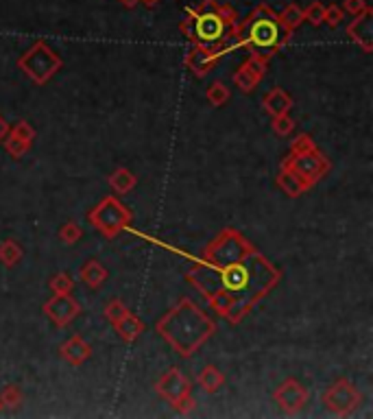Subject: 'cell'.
Masks as SVG:
<instances>
[{"label":"cell","instance_id":"obj_29","mask_svg":"<svg viewBox=\"0 0 373 419\" xmlns=\"http://www.w3.org/2000/svg\"><path fill=\"white\" fill-rule=\"evenodd\" d=\"M127 312H129V308L123 304V299H118V297L109 299L107 306H105V319H107V321H109L111 326H114L121 317H125Z\"/></svg>","mask_w":373,"mask_h":419},{"label":"cell","instance_id":"obj_6","mask_svg":"<svg viewBox=\"0 0 373 419\" xmlns=\"http://www.w3.org/2000/svg\"><path fill=\"white\" fill-rule=\"evenodd\" d=\"M88 221L105 238H116L118 234L129 230V225L133 221V212L127 206H123L118 197L109 194V197L101 199V201L88 212Z\"/></svg>","mask_w":373,"mask_h":419},{"label":"cell","instance_id":"obj_34","mask_svg":"<svg viewBox=\"0 0 373 419\" xmlns=\"http://www.w3.org/2000/svg\"><path fill=\"white\" fill-rule=\"evenodd\" d=\"M314 147H317V142H314V140H312V135H308V133H299L297 138L292 140L290 151L299 153V151H308V149H314Z\"/></svg>","mask_w":373,"mask_h":419},{"label":"cell","instance_id":"obj_15","mask_svg":"<svg viewBox=\"0 0 373 419\" xmlns=\"http://www.w3.org/2000/svg\"><path fill=\"white\" fill-rule=\"evenodd\" d=\"M275 184H278V188L286 194V197H292V199H297L301 197L304 192H308L312 188V184L308 182V179H304L299 173H294L292 168L288 166H282L278 177H275Z\"/></svg>","mask_w":373,"mask_h":419},{"label":"cell","instance_id":"obj_2","mask_svg":"<svg viewBox=\"0 0 373 419\" xmlns=\"http://www.w3.org/2000/svg\"><path fill=\"white\" fill-rule=\"evenodd\" d=\"M155 330L182 358H192L210 336L216 324L190 299H179L164 317L157 319Z\"/></svg>","mask_w":373,"mask_h":419},{"label":"cell","instance_id":"obj_28","mask_svg":"<svg viewBox=\"0 0 373 419\" xmlns=\"http://www.w3.org/2000/svg\"><path fill=\"white\" fill-rule=\"evenodd\" d=\"M81 238H83V230L76 221H68L59 227V241H62L64 245H76Z\"/></svg>","mask_w":373,"mask_h":419},{"label":"cell","instance_id":"obj_27","mask_svg":"<svg viewBox=\"0 0 373 419\" xmlns=\"http://www.w3.org/2000/svg\"><path fill=\"white\" fill-rule=\"evenodd\" d=\"M53 295H70L72 288H74V282H72V275L62 271V273H55L50 277V282H48Z\"/></svg>","mask_w":373,"mask_h":419},{"label":"cell","instance_id":"obj_3","mask_svg":"<svg viewBox=\"0 0 373 419\" xmlns=\"http://www.w3.org/2000/svg\"><path fill=\"white\" fill-rule=\"evenodd\" d=\"M292 33L286 31L280 22L278 13L269 5H258L245 20H238V25L231 31V51H247L249 57L271 62L275 53H280L288 42Z\"/></svg>","mask_w":373,"mask_h":419},{"label":"cell","instance_id":"obj_5","mask_svg":"<svg viewBox=\"0 0 373 419\" xmlns=\"http://www.w3.org/2000/svg\"><path fill=\"white\" fill-rule=\"evenodd\" d=\"M18 68L22 70L33 84L44 86L64 68V59L59 57L44 39H37L33 46L18 59Z\"/></svg>","mask_w":373,"mask_h":419},{"label":"cell","instance_id":"obj_9","mask_svg":"<svg viewBox=\"0 0 373 419\" xmlns=\"http://www.w3.org/2000/svg\"><path fill=\"white\" fill-rule=\"evenodd\" d=\"M308 400H310V393L297 378H288V380H284L273 391V402L286 415H299L306 408Z\"/></svg>","mask_w":373,"mask_h":419},{"label":"cell","instance_id":"obj_13","mask_svg":"<svg viewBox=\"0 0 373 419\" xmlns=\"http://www.w3.org/2000/svg\"><path fill=\"white\" fill-rule=\"evenodd\" d=\"M266 62H260L255 57H247L245 62L238 66V70L233 72V86L238 88L243 94H249L258 88V84L266 74Z\"/></svg>","mask_w":373,"mask_h":419},{"label":"cell","instance_id":"obj_1","mask_svg":"<svg viewBox=\"0 0 373 419\" xmlns=\"http://www.w3.org/2000/svg\"><path fill=\"white\" fill-rule=\"evenodd\" d=\"M186 279L216 314L238 326L278 286L282 271L243 232L227 227L203 249Z\"/></svg>","mask_w":373,"mask_h":419},{"label":"cell","instance_id":"obj_25","mask_svg":"<svg viewBox=\"0 0 373 419\" xmlns=\"http://www.w3.org/2000/svg\"><path fill=\"white\" fill-rule=\"evenodd\" d=\"M229 90H227V86L223 84V81H214V84H210V88L205 90V98H208V103L212 105V107H223L227 101H229Z\"/></svg>","mask_w":373,"mask_h":419},{"label":"cell","instance_id":"obj_8","mask_svg":"<svg viewBox=\"0 0 373 419\" xmlns=\"http://www.w3.org/2000/svg\"><path fill=\"white\" fill-rule=\"evenodd\" d=\"M282 166H288L294 173H299L304 179H308L312 186L319 184L321 179L330 173V168H332L330 166V159L317 147L308 149V151H299V153L288 151V155L282 159Z\"/></svg>","mask_w":373,"mask_h":419},{"label":"cell","instance_id":"obj_19","mask_svg":"<svg viewBox=\"0 0 373 419\" xmlns=\"http://www.w3.org/2000/svg\"><path fill=\"white\" fill-rule=\"evenodd\" d=\"M79 277H81V282L92 288V291H98L103 284H105V279H107V269L98 262V260H88L81 271H79Z\"/></svg>","mask_w":373,"mask_h":419},{"label":"cell","instance_id":"obj_12","mask_svg":"<svg viewBox=\"0 0 373 419\" xmlns=\"http://www.w3.org/2000/svg\"><path fill=\"white\" fill-rule=\"evenodd\" d=\"M42 310L57 328H66L81 314V304L72 295H53L42 306Z\"/></svg>","mask_w":373,"mask_h":419},{"label":"cell","instance_id":"obj_10","mask_svg":"<svg viewBox=\"0 0 373 419\" xmlns=\"http://www.w3.org/2000/svg\"><path fill=\"white\" fill-rule=\"evenodd\" d=\"M155 393L172 406L177 400H182L184 395L192 393V387L179 367H170L168 371H164L160 375V380L155 385Z\"/></svg>","mask_w":373,"mask_h":419},{"label":"cell","instance_id":"obj_38","mask_svg":"<svg viewBox=\"0 0 373 419\" xmlns=\"http://www.w3.org/2000/svg\"><path fill=\"white\" fill-rule=\"evenodd\" d=\"M140 3H142V0H121V5H123L125 9H133V7L140 5Z\"/></svg>","mask_w":373,"mask_h":419},{"label":"cell","instance_id":"obj_14","mask_svg":"<svg viewBox=\"0 0 373 419\" xmlns=\"http://www.w3.org/2000/svg\"><path fill=\"white\" fill-rule=\"evenodd\" d=\"M347 37L353 44H358L365 53H373V9L367 7L362 13L353 15L347 25Z\"/></svg>","mask_w":373,"mask_h":419},{"label":"cell","instance_id":"obj_11","mask_svg":"<svg viewBox=\"0 0 373 419\" xmlns=\"http://www.w3.org/2000/svg\"><path fill=\"white\" fill-rule=\"evenodd\" d=\"M227 53H229L227 48H214V46H203V44H192L190 51L186 53L184 62L192 70L194 77L203 79Z\"/></svg>","mask_w":373,"mask_h":419},{"label":"cell","instance_id":"obj_23","mask_svg":"<svg viewBox=\"0 0 373 419\" xmlns=\"http://www.w3.org/2000/svg\"><path fill=\"white\" fill-rule=\"evenodd\" d=\"M3 145H5V151H7L13 159L25 157V155L31 151V147H33V142H29V140H25V138H20V135L13 133V131H7V135L3 138Z\"/></svg>","mask_w":373,"mask_h":419},{"label":"cell","instance_id":"obj_30","mask_svg":"<svg viewBox=\"0 0 373 419\" xmlns=\"http://www.w3.org/2000/svg\"><path fill=\"white\" fill-rule=\"evenodd\" d=\"M273 131L278 133L280 138H286L288 133H292L294 129V121L288 116V114H282V116H273V123H271Z\"/></svg>","mask_w":373,"mask_h":419},{"label":"cell","instance_id":"obj_26","mask_svg":"<svg viewBox=\"0 0 373 419\" xmlns=\"http://www.w3.org/2000/svg\"><path fill=\"white\" fill-rule=\"evenodd\" d=\"M22 400H25V393L18 385H7L3 391H0V404H3V408L15 411L20 404H22Z\"/></svg>","mask_w":373,"mask_h":419},{"label":"cell","instance_id":"obj_7","mask_svg":"<svg viewBox=\"0 0 373 419\" xmlns=\"http://www.w3.org/2000/svg\"><path fill=\"white\" fill-rule=\"evenodd\" d=\"M321 402L323 406L332 413V415H337V417H349L353 415L360 404H362V395L360 391L356 389V385H353L351 380H347V378H341V380L337 383H332L323 397H321Z\"/></svg>","mask_w":373,"mask_h":419},{"label":"cell","instance_id":"obj_37","mask_svg":"<svg viewBox=\"0 0 373 419\" xmlns=\"http://www.w3.org/2000/svg\"><path fill=\"white\" fill-rule=\"evenodd\" d=\"M7 131H9V125H7V121L3 116H0V142H3V138L7 135Z\"/></svg>","mask_w":373,"mask_h":419},{"label":"cell","instance_id":"obj_33","mask_svg":"<svg viewBox=\"0 0 373 419\" xmlns=\"http://www.w3.org/2000/svg\"><path fill=\"white\" fill-rule=\"evenodd\" d=\"M9 131H13V133H18L20 138L29 140V142H33L35 135H37L35 129H33V125L27 123V121H20V123H15V125H9Z\"/></svg>","mask_w":373,"mask_h":419},{"label":"cell","instance_id":"obj_4","mask_svg":"<svg viewBox=\"0 0 373 419\" xmlns=\"http://www.w3.org/2000/svg\"><path fill=\"white\" fill-rule=\"evenodd\" d=\"M238 25V13L227 3L203 0L186 11L179 31L190 44H203L214 48H227L231 53V31Z\"/></svg>","mask_w":373,"mask_h":419},{"label":"cell","instance_id":"obj_18","mask_svg":"<svg viewBox=\"0 0 373 419\" xmlns=\"http://www.w3.org/2000/svg\"><path fill=\"white\" fill-rule=\"evenodd\" d=\"M114 330H116V334L123 338L125 343H135L137 338L142 336V332H144V324L137 319L133 312H127L125 317H121L118 321L114 324Z\"/></svg>","mask_w":373,"mask_h":419},{"label":"cell","instance_id":"obj_31","mask_svg":"<svg viewBox=\"0 0 373 419\" xmlns=\"http://www.w3.org/2000/svg\"><path fill=\"white\" fill-rule=\"evenodd\" d=\"M345 20V11L339 5H327L323 9V22L332 29H339V25Z\"/></svg>","mask_w":373,"mask_h":419},{"label":"cell","instance_id":"obj_20","mask_svg":"<svg viewBox=\"0 0 373 419\" xmlns=\"http://www.w3.org/2000/svg\"><path fill=\"white\" fill-rule=\"evenodd\" d=\"M196 385L201 387V391L205 393H216L223 385H225V375L221 369H216L214 365H205L199 375H196Z\"/></svg>","mask_w":373,"mask_h":419},{"label":"cell","instance_id":"obj_39","mask_svg":"<svg viewBox=\"0 0 373 419\" xmlns=\"http://www.w3.org/2000/svg\"><path fill=\"white\" fill-rule=\"evenodd\" d=\"M142 3H144L147 7H155V5H157V0H142Z\"/></svg>","mask_w":373,"mask_h":419},{"label":"cell","instance_id":"obj_17","mask_svg":"<svg viewBox=\"0 0 373 419\" xmlns=\"http://www.w3.org/2000/svg\"><path fill=\"white\" fill-rule=\"evenodd\" d=\"M292 96L284 90V88H273L271 92L264 94L262 98V107L264 112L273 118V116H282L288 114L292 109Z\"/></svg>","mask_w":373,"mask_h":419},{"label":"cell","instance_id":"obj_32","mask_svg":"<svg viewBox=\"0 0 373 419\" xmlns=\"http://www.w3.org/2000/svg\"><path fill=\"white\" fill-rule=\"evenodd\" d=\"M323 5L321 3H312L308 9H304V20H308V22L312 27H321L323 25Z\"/></svg>","mask_w":373,"mask_h":419},{"label":"cell","instance_id":"obj_40","mask_svg":"<svg viewBox=\"0 0 373 419\" xmlns=\"http://www.w3.org/2000/svg\"><path fill=\"white\" fill-rule=\"evenodd\" d=\"M0 413H3V404H0Z\"/></svg>","mask_w":373,"mask_h":419},{"label":"cell","instance_id":"obj_36","mask_svg":"<svg viewBox=\"0 0 373 419\" xmlns=\"http://www.w3.org/2000/svg\"><path fill=\"white\" fill-rule=\"evenodd\" d=\"M367 7H369V5H367V0H343V11H345V13H349L351 18H353V15H358V13H362Z\"/></svg>","mask_w":373,"mask_h":419},{"label":"cell","instance_id":"obj_22","mask_svg":"<svg viewBox=\"0 0 373 419\" xmlns=\"http://www.w3.org/2000/svg\"><path fill=\"white\" fill-rule=\"evenodd\" d=\"M22 255H25L22 247H20V243L13 241V238H7V241L0 243V265L3 267H7V269L15 267L20 260H22Z\"/></svg>","mask_w":373,"mask_h":419},{"label":"cell","instance_id":"obj_16","mask_svg":"<svg viewBox=\"0 0 373 419\" xmlns=\"http://www.w3.org/2000/svg\"><path fill=\"white\" fill-rule=\"evenodd\" d=\"M59 354H62V358H64L68 365L81 367L88 361V358L92 356V347H90V343L86 341L83 336L74 334V336L68 338V341L62 347H59Z\"/></svg>","mask_w":373,"mask_h":419},{"label":"cell","instance_id":"obj_35","mask_svg":"<svg viewBox=\"0 0 373 419\" xmlns=\"http://www.w3.org/2000/svg\"><path fill=\"white\" fill-rule=\"evenodd\" d=\"M194 406H196L194 397H192V393H188V395H184V397H182V400H177L170 408H172L175 413H179V415H188V413H192V411H194Z\"/></svg>","mask_w":373,"mask_h":419},{"label":"cell","instance_id":"obj_24","mask_svg":"<svg viewBox=\"0 0 373 419\" xmlns=\"http://www.w3.org/2000/svg\"><path fill=\"white\" fill-rule=\"evenodd\" d=\"M278 18H280L282 27H284L286 31H290V33H292L294 29L304 25V9H301L299 5L290 3L282 13H278Z\"/></svg>","mask_w":373,"mask_h":419},{"label":"cell","instance_id":"obj_21","mask_svg":"<svg viewBox=\"0 0 373 419\" xmlns=\"http://www.w3.org/2000/svg\"><path fill=\"white\" fill-rule=\"evenodd\" d=\"M109 186H111V190L116 192V194H127V192H131L135 186H137V177L129 171V168H125V166H121V168H116L111 175H109Z\"/></svg>","mask_w":373,"mask_h":419}]
</instances>
